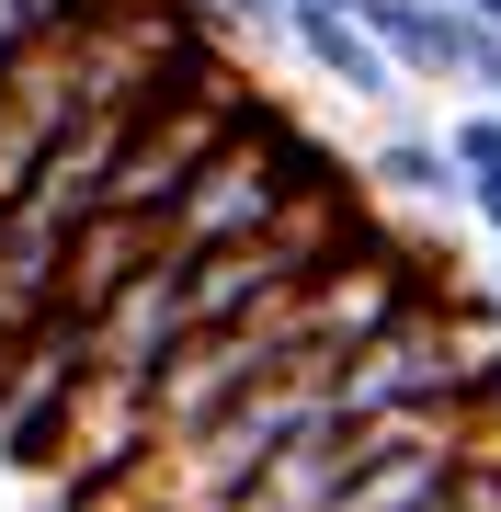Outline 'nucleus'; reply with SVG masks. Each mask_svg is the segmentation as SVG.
Returning a JSON list of instances; mask_svg holds the SVG:
<instances>
[{"mask_svg":"<svg viewBox=\"0 0 501 512\" xmlns=\"http://www.w3.org/2000/svg\"><path fill=\"white\" fill-rule=\"evenodd\" d=\"M456 12H479V23H490V35H501V0H456Z\"/></svg>","mask_w":501,"mask_h":512,"instance_id":"0eeeda50","label":"nucleus"},{"mask_svg":"<svg viewBox=\"0 0 501 512\" xmlns=\"http://www.w3.org/2000/svg\"><path fill=\"white\" fill-rule=\"evenodd\" d=\"M445 148H456V171H467V217L490 228V251H501V114L490 103H467L456 126H445Z\"/></svg>","mask_w":501,"mask_h":512,"instance_id":"7ed1b4c3","label":"nucleus"},{"mask_svg":"<svg viewBox=\"0 0 501 512\" xmlns=\"http://www.w3.org/2000/svg\"><path fill=\"white\" fill-rule=\"evenodd\" d=\"M490 114H501V103H490Z\"/></svg>","mask_w":501,"mask_h":512,"instance_id":"1a4fd4ad","label":"nucleus"},{"mask_svg":"<svg viewBox=\"0 0 501 512\" xmlns=\"http://www.w3.org/2000/svg\"><path fill=\"white\" fill-rule=\"evenodd\" d=\"M69 12H80V0H0V92H12V69H23Z\"/></svg>","mask_w":501,"mask_h":512,"instance_id":"20e7f679","label":"nucleus"},{"mask_svg":"<svg viewBox=\"0 0 501 512\" xmlns=\"http://www.w3.org/2000/svg\"><path fill=\"white\" fill-rule=\"evenodd\" d=\"M285 46H297L308 69L331 80V92H353V103H388V92H399L388 46H376V35H365L353 12H285Z\"/></svg>","mask_w":501,"mask_h":512,"instance_id":"f03ea898","label":"nucleus"},{"mask_svg":"<svg viewBox=\"0 0 501 512\" xmlns=\"http://www.w3.org/2000/svg\"><path fill=\"white\" fill-rule=\"evenodd\" d=\"M365 194L410 205V217H456V205H467V171H456V148H445V137L388 126V137L365 148Z\"/></svg>","mask_w":501,"mask_h":512,"instance_id":"f257e3e1","label":"nucleus"},{"mask_svg":"<svg viewBox=\"0 0 501 512\" xmlns=\"http://www.w3.org/2000/svg\"><path fill=\"white\" fill-rule=\"evenodd\" d=\"M205 35H240V46H285V0H194Z\"/></svg>","mask_w":501,"mask_h":512,"instance_id":"39448f33","label":"nucleus"},{"mask_svg":"<svg viewBox=\"0 0 501 512\" xmlns=\"http://www.w3.org/2000/svg\"><path fill=\"white\" fill-rule=\"evenodd\" d=\"M479 319H490V330H501V262H490V285H479Z\"/></svg>","mask_w":501,"mask_h":512,"instance_id":"423d86ee","label":"nucleus"},{"mask_svg":"<svg viewBox=\"0 0 501 512\" xmlns=\"http://www.w3.org/2000/svg\"><path fill=\"white\" fill-rule=\"evenodd\" d=\"M285 12H353V0H285Z\"/></svg>","mask_w":501,"mask_h":512,"instance_id":"6e6552de","label":"nucleus"}]
</instances>
